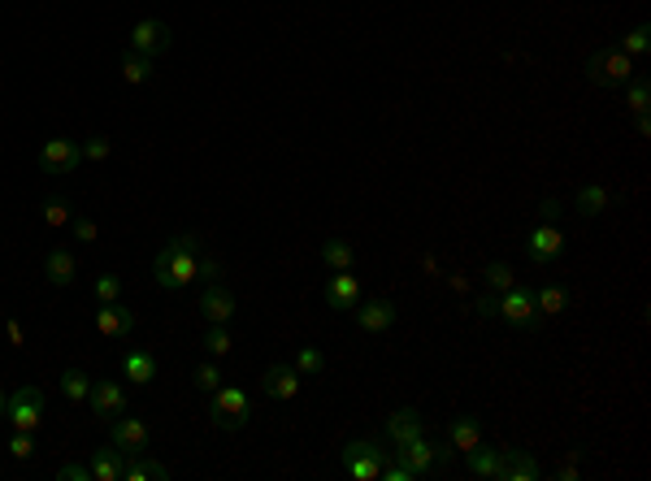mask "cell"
Returning a JSON list of instances; mask_svg holds the SVG:
<instances>
[{
  "label": "cell",
  "mask_w": 651,
  "mask_h": 481,
  "mask_svg": "<svg viewBox=\"0 0 651 481\" xmlns=\"http://www.w3.org/2000/svg\"><path fill=\"white\" fill-rule=\"evenodd\" d=\"M201 235H178L170 239L161 252H156V261H152V278H156V287L165 290H183L192 287L196 278H201Z\"/></svg>",
  "instance_id": "obj_1"
},
{
  "label": "cell",
  "mask_w": 651,
  "mask_h": 481,
  "mask_svg": "<svg viewBox=\"0 0 651 481\" xmlns=\"http://www.w3.org/2000/svg\"><path fill=\"white\" fill-rule=\"evenodd\" d=\"M396 459H400L413 477H434L451 459V442H426V438L417 433V438H408V442H396Z\"/></svg>",
  "instance_id": "obj_2"
},
{
  "label": "cell",
  "mask_w": 651,
  "mask_h": 481,
  "mask_svg": "<svg viewBox=\"0 0 651 481\" xmlns=\"http://www.w3.org/2000/svg\"><path fill=\"white\" fill-rule=\"evenodd\" d=\"M209 416H213V425H218V430H244V425H248L252 421V399L248 395H244V390H239V386H218V390H213V404H209Z\"/></svg>",
  "instance_id": "obj_3"
},
{
  "label": "cell",
  "mask_w": 651,
  "mask_h": 481,
  "mask_svg": "<svg viewBox=\"0 0 651 481\" xmlns=\"http://www.w3.org/2000/svg\"><path fill=\"white\" fill-rule=\"evenodd\" d=\"M586 78L595 87H626L634 78V61L621 49H600L591 52V61H586Z\"/></svg>",
  "instance_id": "obj_4"
},
{
  "label": "cell",
  "mask_w": 651,
  "mask_h": 481,
  "mask_svg": "<svg viewBox=\"0 0 651 481\" xmlns=\"http://www.w3.org/2000/svg\"><path fill=\"white\" fill-rule=\"evenodd\" d=\"M4 416H9L13 430L35 433L40 430V421H44V390H40V386H22V390H13V395L4 399Z\"/></svg>",
  "instance_id": "obj_5"
},
{
  "label": "cell",
  "mask_w": 651,
  "mask_h": 481,
  "mask_svg": "<svg viewBox=\"0 0 651 481\" xmlns=\"http://www.w3.org/2000/svg\"><path fill=\"white\" fill-rule=\"evenodd\" d=\"M382 464H387V451L378 442H370V438H356V442L343 447V468H348L352 481H378Z\"/></svg>",
  "instance_id": "obj_6"
},
{
  "label": "cell",
  "mask_w": 651,
  "mask_h": 481,
  "mask_svg": "<svg viewBox=\"0 0 651 481\" xmlns=\"http://www.w3.org/2000/svg\"><path fill=\"white\" fill-rule=\"evenodd\" d=\"M500 316L513 325V330H539L543 325V313L534 304V290L526 287H508L500 295Z\"/></svg>",
  "instance_id": "obj_7"
},
{
  "label": "cell",
  "mask_w": 651,
  "mask_h": 481,
  "mask_svg": "<svg viewBox=\"0 0 651 481\" xmlns=\"http://www.w3.org/2000/svg\"><path fill=\"white\" fill-rule=\"evenodd\" d=\"M174 44V31L161 22V18H144V22H135L130 31V49L144 52V57H161V52H170Z\"/></svg>",
  "instance_id": "obj_8"
},
{
  "label": "cell",
  "mask_w": 651,
  "mask_h": 481,
  "mask_svg": "<svg viewBox=\"0 0 651 481\" xmlns=\"http://www.w3.org/2000/svg\"><path fill=\"white\" fill-rule=\"evenodd\" d=\"M109 442L126 451V456H139V451H148V425L139 421V416H113V425H109Z\"/></svg>",
  "instance_id": "obj_9"
},
{
  "label": "cell",
  "mask_w": 651,
  "mask_h": 481,
  "mask_svg": "<svg viewBox=\"0 0 651 481\" xmlns=\"http://www.w3.org/2000/svg\"><path fill=\"white\" fill-rule=\"evenodd\" d=\"M560 252H565V235L556 226H548V221H539L526 239V256L534 265H551V261H560Z\"/></svg>",
  "instance_id": "obj_10"
},
{
  "label": "cell",
  "mask_w": 651,
  "mask_h": 481,
  "mask_svg": "<svg viewBox=\"0 0 651 481\" xmlns=\"http://www.w3.org/2000/svg\"><path fill=\"white\" fill-rule=\"evenodd\" d=\"M261 390L278 399V404H287V399H296L300 395V373H296V364H270L265 373H261Z\"/></svg>",
  "instance_id": "obj_11"
},
{
  "label": "cell",
  "mask_w": 651,
  "mask_h": 481,
  "mask_svg": "<svg viewBox=\"0 0 651 481\" xmlns=\"http://www.w3.org/2000/svg\"><path fill=\"white\" fill-rule=\"evenodd\" d=\"M78 161H83V147L75 139H49L40 147V169L44 174H70Z\"/></svg>",
  "instance_id": "obj_12"
},
{
  "label": "cell",
  "mask_w": 651,
  "mask_h": 481,
  "mask_svg": "<svg viewBox=\"0 0 651 481\" xmlns=\"http://www.w3.org/2000/svg\"><path fill=\"white\" fill-rule=\"evenodd\" d=\"M326 304L334 313H352L361 304V282L352 278V269H334V278L326 282Z\"/></svg>",
  "instance_id": "obj_13"
},
{
  "label": "cell",
  "mask_w": 651,
  "mask_h": 481,
  "mask_svg": "<svg viewBox=\"0 0 651 481\" xmlns=\"http://www.w3.org/2000/svg\"><path fill=\"white\" fill-rule=\"evenodd\" d=\"M352 316H356V325H361L365 334H382V330H391V325H396V304H391V299L356 304V308H352Z\"/></svg>",
  "instance_id": "obj_14"
},
{
  "label": "cell",
  "mask_w": 651,
  "mask_h": 481,
  "mask_svg": "<svg viewBox=\"0 0 651 481\" xmlns=\"http://www.w3.org/2000/svg\"><path fill=\"white\" fill-rule=\"evenodd\" d=\"M201 313L209 325H226V321L235 316V295H230L222 282H209L201 295Z\"/></svg>",
  "instance_id": "obj_15"
},
{
  "label": "cell",
  "mask_w": 651,
  "mask_h": 481,
  "mask_svg": "<svg viewBox=\"0 0 651 481\" xmlns=\"http://www.w3.org/2000/svg\"><path fill=\"white\" fill-rule=\"evenodd\" d=\"M87 404L96 416H122L126 412V390L118 382H92L87 390Z\"/></svg>",
  "instance_id": "obj_16"
},
{
  "label": "cell",
  "mask_w": 651,
  "mask_h": 481,
  "mask_svg": "<svg viewBox=\"0 0 651 481\" xmlns=\"http://www.w3.org/2000/svg\"><path fill=\"white\" fill-rule=\"evenodd\" d=\"M96 330H101L104 338H126L135 330V313L122 308L118 299H109V304H101V313H96Z\"/></svg>",
  "instance_id": "obj_17"
},
{
  "label": "cell",
  "mask_w": 651,
  "mask_h": 481,
  "mask_svg": "<svg viewBox=\"0 0 651 481\" xmlns=\"http://www.w3.org/2000/svg\"><path fill=\"white\" fill-rule=\"evenodd\" d=\"M495 477L500 481H539L543 477V468H539V459L530 456V451H504Z\"/></svg>",
  "instance_id": "obj_18"
},
{
  "label": "cell",
  "mask_w": 651,
  "mask_h": 481,
  "mask_svg": "<svg viewBox=\"0 0 651 481\" xmlns=\"http://www.w3.org/2000/svg\"><path fill=\"white\" fill-rule=\"evenodd\" d=\"M87 468H92V481H122V468H126V451H118L113 442H109V451H92L87 459Z\"/></svg>",
  "instance_id": "obj_19"
},
{
  "label": "cell",
  "mask_w": 651,
  "mask_h": 481,
  "mask_svg": "<svg viewBox=\"0 0 651 481\" xmlns=\"http://www.w3.org/2000/svg\"><path fill=\"white\" fill-rule=\"evenodd\" d=\"M448 442L451 451H474L477 442H482V421L477 416H451V430H448Z\"/></svg>",
  "instance_id": "obj_20"
},
{
  "label": "cell",
  "mask_w": 651,
  "mask_h": 481,
  "mask_svg": "<svg viewBox=\"0 0 651 481\" xmlns=\"http://www.w3.org/2000/svg\"><path fill=\"white\" fill-rule=\"evenodd\" d=\"M75 273H78L75 256H70L66 247H52L49 261H44V278H49L52 287H70V282H75Z\"/></svg>",
  "instance_id": "obj_21"
},
{
  "label": "cell",
  "mask_w": 651,
  "mask_h": 481,
  "mask_svg": "<svg viewBox=\"0 0 651 481\" xmlns=\"http://www.w3.org/2000/svg\"><path fill=\"white\" fill-rule=\"evenodd\" d=\"M500 459H504L500 447H486V442H477L474 451H465V468H469L474 477H495V473H500Z\"/></svg>",
  "instance_id": "obj_22"
},
{
  "label": "cell",
  "mask_w": 651,
  "mask_h": 481,
  "mask_svg": "<svg viewBox=\"0 0 651 481\" xmlns=\"http://www.w3.org/2000/svg\"><path fill=\"white\" fill-rule=\"evenodd\" d=\"M170 468L161 459H148L144 451L139 456H126V468H122V481H165Z\"/></svg>",
  "instance_id": "obj_23"
},
{
  "label": "cell",
  "mask_w": 651,
  "mask_h": 481,
  "mask_svg": "<svg viewBox=\"0 0 651 481\" xmlns=\"http://www.w3.org/2000/svg\"><path fill=\"white\" fill-rule=\"evenodd\" d=\"M422 433V412L417 408H400L387 416V438L391 442H408V438H417Z\"/></svg>",
  "instance_id": "obj_24"
},
{
  "label": "cell",
  "mask_w": 651,
  "mask_h": 481,
  "mask_svg": "<svg viewBox=\"0 0 651 481\" xmlns=\"http://www.w3.org/2000/svg\"><path fill=\"white\" fill-rule=\"evenodd\" d=\"M122 378L135 386H148L152 378H156V356H148V352H130V356H122Z\"/></svg>",
  "instance_id": "obj_25"
},
{
  "label": "cell",
  "mask_w": 651,
  "mask_h": 481,
  "mask_svg": "<svg viewBox=\"0 0 651 481\" xmlns=\"http://www.w3.org/2000/svg\"><path fill=\"white\" fill-rule=\"evenodd\" d=\"M574 209H577L582 217H600L603 209H608V192H603L600 183H586V187H577Z\"/></svg>",
  "instance_id": "obj_26"
},
{
  "label": "cell",
  "mask_w": 651,
  "mask_h": 481,
  "mask_svg": "<svg viewBox=\"0 0 651 481\" xmlns=\"http://www.w3.org/2000/svg\"><path fill=\"white\" fill-rule=\"evenodd\" d=\"M152 78V57H144V52H126L122 57V83H130V87H139V83H148Z\"/></svg>",
  "instance_id": "obj_27"
},
{
  "label": "cell",
  "mask_w": 651,
  "mask_h": 481,
  "mask_svg": "<svg viewBox=\"0 0 651 481\" xmlns=\"http://www.w3.org/2000/svg\"><path fill=\"white\" fill-rule=\"evenodd\" d=\"M322 261L330 269H352V265H356V252H352L348 239H326L322 243Z\"/></svg>",
  "instance_id": "obj_28"
},
{
  "label": "cell",
  "mask_w": 651,
  "mask_h": 481,
  "mask_svg": "<svg viewBox=\"0 0 651 481\" xmlns=\"http://www.w3.org/2000/svg\"><path fill=\"white\" fill-rule=\"evenodd\" d=\"M534 304H539V313L543 316H560L565 308H569V290L565 287H543V290H534Z\"/></svg>",
  "instance_id": "obj_29"
},
{
  "label": "cell",
  "mask_w": 651,
  "mask_h": 481,
  "mask_svg": "<svg viewBox=\"0 0 651 481\" xmlns=\"http://www.w3.org/2000/svg\"><path fill=\"white\" fill-rule=\"evenodd\" d=\"M70 221H75V209H70V200H66V195H49V200H44V226L61 230V226H70Z\"/></svg>",
  "instance_id": "obj_30"
},
{
  "label": "cell",
  "mask_w": 651,
  "mask_h": 481,
  "mask_svg": "<svg viewBox=\"0 0 651 481\" xmlns=\"http://www.w3.org/2000/svg\"><path fill=\"white\" fill-rule=\"evenodd\" d=\"M87 390H92V378H87L83 369H66V373H61V395H66L70 404L87 399Z\"/></svg>",
  "instance_id": "obj_31"
},
{
  "label": "cell",
  "mask_w": 651,
  "mask_h": 481,
  "mask_svg": "<svg viewBox=\"0 0 651 481\" xmlns=\"http://www.w3.org/2000/svg\"><path fill=\"white\" fill-rule=\"evenodd\" d=\"M192 382H196V390H204V395H213V390H218V386H222L226 378H222V369H218L213 361H204V364H196Z\"/></svg>",
  "instance_id": "obj_32"
},
{
  "label": "cell",
  "mask_w": 651,
  "mask_h": 481,
  "mask_svg": "<svg viewBox=\"0 0 651 481\" xmlns=\"http://www.w3.org/2000/svg\"><path fill=\"white\" fill-rule=\"evenodd\" d=\"M322 369H326V356L317 347H300V352H296V373H300V378H317Z\"/></svg>",
  "instance_id": "obj_33"
},
{
  "label": "cell",
  "mask_w": 651,
  "mask_h": 481,
  "mask_svg": "<svg viewBox=\"0 0 651 481\" xmlns=\"http://www.w3.org/2000/svg\"><path fill=\"white\" fill-rule=\"evenodd\" d=\"M482 278H486V290H495V295H504L508 287H517V282H513V269L504 265V261H491Z\"/></svg>",
  "instance_id": "obj_34"
},
{
  "label": "cell",
  "mask_w": 651,
  "mask_h": 481,
  "mask_svg": "<svg viewBox=\"0 0 651 481\" xmlns=\"http://www.w3.org/2000/svg\"><path fill=\"white\" fill-rule=\"evenodd\" d=\"M647 35H651V31H647V22H643V26H634V31H629V35H626V40H621V52H626L629 61L647 52V44H651Z\"/></svg>",
  "instance_id": "obj_35"
},
{
  "label": "cell",
  "mask_w": 651,
  "mask_h": 481,
  "mask_svg": "<svg viewBox=\"0 0 651 481\" xmlns=\"http://www.w3.org/2000/svg\"><path fill=\"white\" fill-rule=\"evenodd\" d=\"M626 100H629V109H634V113H647V109H651V83H647V78H634Z\"/></svg>",
  "instance_id": "obj_36"
},
{
  "label": "cell",
  "mask_w": 651,
  "mask_h": 481,
  "mask_svg": "<svg viewBox=\"0 0 651 481\" xmlns=\"http://www.w3.org/2000/svg\"><path fill=\"white\" fill-rule=\"evenodd\" d=\"M204 347H209V356H226L230 352V330L226 325H209L204 330Z\"/></svg>",
  "instance_id": "obj_37"
},
{
  "label": "cell",
  "mask_w": 651,
  "mask_h": 481,
  "mask_svg": "<svg viewBox=\"0 0 651 481\" xmlns=\"http://www.w3.org/2000/svg\"><path fill=\"white\" fill-rule=\"evenodd\" d=\"M92 290H96V299H101V304H109V299H118V295H122V278H118V273H101Z\"/></svg>",
  "instance_id": "obj_38"
},
{
  "label": "cell",
  "mask_w": 651,
  "mask_h": 481,
  "mask_svg": "<svg viewBox=\"0 0 651 481\" xmlns=\"http://www.w3.org/2000/svg\"><path fill=\"white\" fill-rule=\"evenodd\" d=\"M9 456H13V459H26V456H35V433H26V430H13V438H9Z\"/></svg>",
  "instance_id": "obj_39"
},
{
  "label": "cell",
  "mask_w": 651,
  "mask_h": 481,
  "mask_svg": "<svg viewBox=\"0 0 651 481\" xmlns=\"http://www.w3.org/2000/svg\"><path fill=\"white\" fill-rule=\"evenodd\" d=\"M474 313L482 316V321H495V316H500V295H495V290H482L474 299Z\"/></svg>",
  "instance_id": "obj_40"
},
{
  "label": "cell",
  "mask_w": 651,
  "mask_h": 481,
  "mask_svg": "<svg viewBox=\"0 0 651 481\" xmlns=\"http://www.w3.org/2000/svg\"><path fill=\"white\" fill-rule=\"evenodd\" d=\"M78 147H83V156H87V161H104V156L113 152V144H109L104 135H92V139H83Z\"/></svg>",
  "instance_id": "obj_41"
},
{
  "label": "cell",
  "mask_w": 651,
  "mask_h": 481,
  "mask_svg": "<svg viewBox=\"0 0 651 481\" xmlns=\"http://www.w3.org/2000/svg\"><path fill=\"white\" fill-rule=\"evenodd\" d=\"M560 213H565V200H560V195H548V200H539V221L556 226V221H560Z\"/></svg>",
  "instance_id": "obj_42"
},
{
  "label": "cell",
  "mask_w": 651,
  "mask_h": 481,
  "mask_svg": "<svg viewBox=\"0 0 651 481\" xmlns=\"http://www.w3.org/2000/svg\"><path fill=\"white\" fill-rule=\"evenodd\" d=\"M70 226H75V239L78 243H96V235H101V226H96L92 217H78L75 213V221H70Z\"/></svg>",
  "instance_id": "obj_43"
},
{
  "label": "cell",
  "mask_w": 651,
  "mask_h": 481,
  "mask_svg": "<svg viewBox=\"0 0 651 481\" xmlns=\"http://www.w3.org/2000/svg\"><path fill=\"white\" fill-rule=\"evenodd\" d=\"M57 477H61V481H92V468L70 459V464H61V468H57Z\"/></svg>",
  "instance_id": "obj_44"
},
{
  "label": "cell",
  "mask_w": 651,
  "mask_h": 481,
  "mask_svg": "<svg viewBox=\"0 0 651 481\" xmlns=\"http://www.w3.org/2000/svg\"><path fill=\"white\" fill-rule=\"evenodd\" d=\"M378 477H382V481H413V473H408L400 459H396V464H382V473H378Z\"/></svg>",
  "instance_id": "obj_45"
},
{
  "label": "cell",
  "mask_w": 651,
  "mask_h": 481,
  "mask_svg": "<svg viewBox=\"0 0 651 481\" xmlns=\"http://www.w3.org/2000/svg\"><path fill=\"white\" fill-rule=\"evenodd\" d=\"M577 459H582V451H569V456H565V464H560V468H556V477H565V481H574L577 477Z\"/></svg>",
  "instance_id": "obj_46"
},
{
  "label": "cell",
  "mask_w": 651,
  "mask_h": 481,
  "mask_svg": "<svg viewBox=\"0 0 651 481\" xmlns=\"http://www.w3.org/2000/svg\"><path fill=\"white\" fill-rule=\"evenodd\" d=\"M4 334H9V343H13V347H22V343H26V334H22V325H18V321H4Z\"/></svg>",
  "instance_id": "obj_47"
},
{
  "label": "cell",
  "mask_w": 651,
  "mask_h": 481,
  "mask_svg": "<svg viewBox=\"0 0 651 481\" xmlns=\"http://www.w3.org/2000/svg\"><path fill=\"white\" fill-rule=\"evenodd\" d=\"M0 412H4V399H0Z\"/></svg>",
  "instance_id": "obj_48"
}]
</instances>
